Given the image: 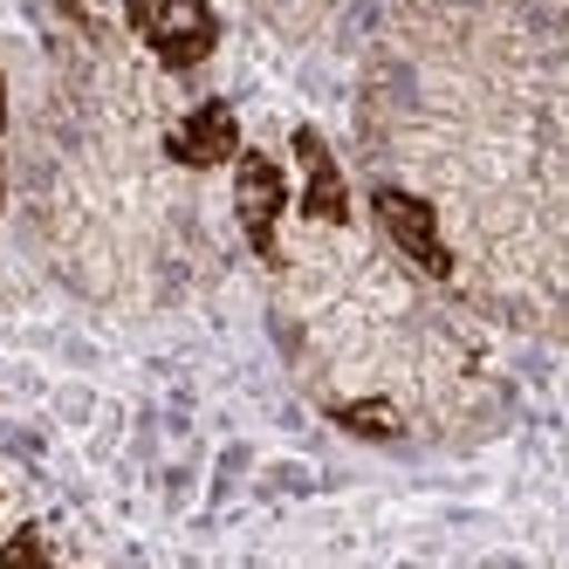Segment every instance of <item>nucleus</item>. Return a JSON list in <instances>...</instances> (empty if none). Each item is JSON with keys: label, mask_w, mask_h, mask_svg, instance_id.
Instances as JSON below:
<instances>
[{"label": "nucleus", "mask_w": 569, "mask_h": 569, "mask_svg": "<svg viewBox=\"0 0 569 569\" xmlns=\"http://www.w3.org/2000/svg\"><path fill=\"white\" fill-rule=\"evenodd\" d=\"M330 419H337L343 432H357V439H398V432H405V419H398L391 398H350V405H337Z\"/></svg>", "instance_id": "423d86ee"}, {"label": "nucleus", "mask_w": 569, "mask_h": 569, "mask_svg": "<svg viewBox=\"0 0 569 569\" xmlns=\"http://www.w3.org/2000/svg\"><path fill=\"white\" fill-rule=\"evenodd\" d=\"M233 151H240V117L213 97V103H199L186 110L179 124L166 131V158L186 172H213V166H233Z\"/></svg>", "instance_id": "20e7f679"}, {"label": "nucleus", "mask_w": 569, "mask_h": 569, "mask_svg": "<svg viewBox=\"0 0 569 569\" xmlns=\"http://www.w3.org/2000/svg\"><path fill=\"white\" fill-rule=\"evenodd\" d=\"M131 28L158 49L166 69H199L220 49V14L207 0H131Z\"/></svg>", "instance_id": "f257e3e1"}, {"label": "nucleus", "mask_w": 569, "mask_h": 569, "mask_svg": "<svg viewBox=\"0 0 569 569\" xmlns=\"http://www.w3.org/2000/svg\"><path fill=\"white\" fill-rule=\"evenodd\" d=\"M296 158H302V213L316 227H343L350 220V186L337 172L330 144H322V131H296Z\"/></svg>", "instance_id": "39448f33"}, {"label": "nucleus", "mask_w": 569, "mask_h": 569, "mask_svg": "<svg viewBox=\"0 0 569 569\" xmlns=\"http://www.w3.org/2000/svg\"><path fill=\"white\" fill-rule=\"evenodd\" d=\"M371 213H378V227H385V240L412 261V268H426L432 281H446L453 274V248H446V233H439V213L426 207L419 192H405V186H378L371 192Z\"/></svg>", "instance_id": "f03ea898"}, {"label": "nucleus", "mask_w": 569, "mask_h": 569, "mask_svg": "<svg viewBox=\"0 0 569 569\" xmlns=\"http://www.w3.org/2000/svg\"><path fill=\"white\" fill-rule=\"evenodd\" d=\"M49 549H42V536L34 528H21V536H8V549H0V562H42Z\"/></svg>", "instance_id": "0eeeda50"}, {"label": "nucleus", "mask_w": 569, "mask_h": 569, "mask_svg": "<svg viewBox=\"0 0 569 569\" xmlns=\"http://www.w3.org/2000/svg\"><path fill=\"white\" fill-rule=\"evenodd\" d=\"M0 131H8V76H0Z\"/></svg>", "instance_id": "6e6552de"}, {"label": "nucleus", "mask_w": 569, "mask_h": 569, "mask_svg": "<svg viewBox=\"0 0 569 569\" xmlns=\"http://www.w3.org/2000/svg\"><path fill=\"white\" fill-rule=\"evenodd\" d=\"M281 207H289V179L268 151H233V213H240V233L261 261H281L274 248V227H281Z\"/></svg>", "instance_id": "7ed1b4c3"}]
</instances>
